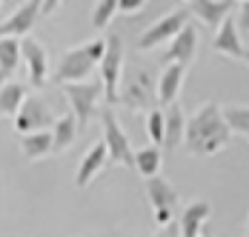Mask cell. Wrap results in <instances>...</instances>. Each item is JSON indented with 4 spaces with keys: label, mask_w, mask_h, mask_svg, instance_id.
<instances>
[{
    "label": "cell",
    "mask_w": 249,
    "mask_h": 237,
    "mask_svg": "<svg viewBox=\"0 0 249 237\" xmlns=\"http://www.w3.org/2000/svg\"><path fill=\"white\" fill-rule=\"evenodd\" d=\"M189 15H195L206 29H218L226 15H232L235 0H186Z\"/></svg>",
    "instance_id": "14"
},
{
    "label": "cell",
    "mask_w": 249,
    "mask_h": 237,
    "mask_svg": "<svg viewBox=\"0 0 249 237\" xmlns=\"http://www.w3.org/2000/svg\"><path fill=\"white\" fill-rule=\"evenodd\" d=\"M106 51V40L98 37V40H89L83 46H75V49H66L63 57L57 60V69H54V83H72V80H86L95 66L100 63Z\"/></svg>",
    "instance_id": "2"
},
{
    "label": "cell",
    "mask_w": 249,
    "mask_h": 237,
    "mask_svg": "<svg viewBox=\"0 0 249 237\" xmlns=\"http://www.w3.org/2000/svg\"><path fill=\"white\" fill-rule=\"evenodd\" d=\"M23 100H26V86L23 83L3 80V86H0V115H3V118H15Z\"/></svg>",
    "instance_id": "23"
},
{
    "label": "cell",
    "mask_w": 249,
    "mask_h": 237,
    "mask_svg": "<svg viewBox=\"0 0 249 237\" xmlns=\"http://www.w3.org/2000/svg\"><path fill=\"white\" fill-rule=\"evenodd\" d=\"M189 17H192L189 9H175L169 15H163L160 20H155V23L138 37V49H141V51H149V49H158V46H163V43H169L175 34L189 23Z\"/></svg>",
    "instance_id": "8"
},
{
    "label": "cell",
    "mask_w": 249,
    "mask_h": 237,
    "mask_svg": "<svg viewBox=\"0 0 249 237\" xmlns=\"http://www.w3.org/2000/svg\"><path fill=\"white\" fill-rule=\"evenodd\" d=\"M158 100L155 92V80L146 69H135L129 74H121V86H118V103H124L132 112H149Z\"/></svg>",
    "instance_id": "3"
},
{
    "label": "cell",
    "mask_w": 249,
    "mask_h": 237,
    "mask_svg": "<svg viewBox=\"0 0 249 237\" xmlns=\"http://www.w3.org/2000/svg\"><path fill=\"white\" fill-rule=\"evenodd\" d=\"M232 137V129L226 126L224 112L215 100L203 103L192 118H186V129H183V146L189 154L195 157H212Z\"/></svg>",
    "instance_id": "1"
},
{
    "label": "cell",
    "mask_w": 249,
    "mask_h": 237,
    "mask_svg": "<svg viewBox=\"0 0 249 237\" xmlns=\"http://www.w3.org/2000/svg\"><path fill=\"white\" fill-rule=\"evenodd\" d=\"M60 3H63V0H40V15H52V12H57Z\"/></svg>",
    "instance_id": "29"
},
{
    "label": "cell",
    "mask_w": 249,
    "mask_h": 237,
    "mask_svg": "<svg viewBox=\"0 0 249 237\" xmlns=\"http://www.w3.org/2000/svg\"><path fill=\"white\" fill-rule=\"evenodd\" d=\"M60 89H63V95L69 100V109H72V115L77 118L80 123V129L89 123V120L98 115V103L100 97H103V86L98 83H89V80H72V83H60Z\"/></svg>",
    "instance_id": "5"
},
{
    "label": "cell",
    "mask_w": 249,
    "mask_h": 237,
    "mask_svg": "<svg viewBox=\"0 0 249 237\" xmlns=\"http://www.w3.org/2000/svg\"><path fill=\"white\" fill-rule=\"evenodd\" d=\"M100 126H103V146H106L109 163H115V166H132L135 149H132L129 135L124 132V126L118 123L115 112H112L109 106L100 112Z\"/></svg>",
    "instance_id": "6"
},
{
    "label": "cell",
    "mask_w": 249,
    "mask_h": 237,
    "mask_svg": "<svg viewBox=\"0 0 249 237\" xmlns=\"http://www.w3.org/2000/svg\"><path fill=\"white\" fill-rule=\"evenodd\" d=\"M20 152L26 160H40L52 154V132L37 129V132H23L20 135Z\"/></svg>",
    "instance_id": "21"
},
{
    "label": "cell",
    "mask_w": 249,
    "mask_h": 237,
    "mask_svg": "<svg viewBox=\"0 0 249 237\" xmlns=\"http://www.w3.org/2000/svg\"><path fill=\"white\" fill-rule=\"evenodd\" d=\"M100 86H103V100L106 106L118 103V86H121V74H124V40L118 34L106 37V51L100 57Z\"/></svg>",
    "instance_id": "4"
},
{
    "label": "cell",
    "mask_w": 249,
    "mask_h": 237,
    "mask_svg": "<svg viewBox=\"0 0 249 237\" xmlns=\"http://www.w3.org/2000/svg\"><path fill=\"white\" fill-rule=\"evenodd\" d=\"M146 197H149L152 212H155V223H158L160 229H163L169 220H175V209H178L180 197H178L175 186L166 177H160V174L146 177Z\"/></svg>",
    "instance_id": "7"
},
{
    "label": "cell",
    "mask_w": 249,
    "mask_h": 237,
    "mask_svg": "<svg viewBox=\"0 0 249 237\" xmlns=\"http://www.w3.org/2000/svg\"><path fill=\"white\" fill-rule=\"evenodd\" d=\"M20 66V37L0 34V83L9 80Z\"/></svg>",
    "instance_id": "20"
},
{
    "label": "cell",
    "mask_w": 249,
    "mask_h": 237,
    "mask_svg": "<svg viewBox=\"0 0 249 237\" xmlns=\"http://www.w3.org/2000/svg\"><path fill=\"white\" fill-rule=\"evenodd\" d=\"M247 235H249V223H247Z\"/></svg>",
    "instance_id": "31"
},
{
    "label": "cell",
    "mask_w": 249,
    "mask_h": 237,
    "mask_svg": "<svg viewBox=\"0 0 249 237\" xmlns=\"http://www.w3.org/2000/svg\"><path fill=\"white\" fill-rule=\"evenodd\" d=\"M143 6H146V0H118V12H124V15H135Z\"/></svg>",
    "instance_id": "28"
},
{
    "label": "cell",
    "mask_w": 249,
    "mask_h": 237,
    "mask_svg": "<svg viewBox=\"0 0 249 237\" xmlns=\"http://www.w3.org/2000/svg\"><path fill=\"white\" fill-rule=\"evenodd\" d=\"M40 17V0H23L6 20H0V34H15V37H26Z\"/></svg>",
    "instance_id": "11"
},
{
    "label": "cell",
    "mask_w": 249,
    "mask_h": 237,
    "mask_svg": "<svg viewBox=\"0 0 249 237\" xmlns=\"http://www.w3.org/2000/svg\"><path fill=\"white\" fill-rule=\"evenodd\" d=\"M20 63L26 66L29 86L43 89L46 80H49V54H46V46L40 40H35V37H23L20 40Z\"/></svg>",
    "instance_id": "9"
},
{
    "label": "cell",
    "mask_w": 249,
    "mask_h": 237,
    "mask_svg": "<svg viewBox=\"0 0 249 237\" xmlns=\"http://www.w3.org/2000/svg\"><path fill=\"white\" fill-rule=\"evenodd\" d=\"M77 132H80V123L77 118L69 112V115H60L54 120V129H52V152H66L72 149V143L77 140Z\"/></svg>",
    "instance_id": "19"
},
{
    "label": "cell",
    "mask_w": 249,
    "mask_h": 237,
    "mask_svg": "<svg viewBox=\"0 0 249 237\" xmlns=\"http://www.w3.org/2000/svg\"><path fill=\"white\" fill-rule=\"evenodd\" d=\"M183 129H186V115H183V106L172 100L163 112V149L175 152L180 143H183Z\"/></svg>",
    "instance_id": "17"
},
{
    "label": "cell",
    "mask_w": 249,
    "mask_h": 237,
    "mask_svg": "<svg viewBox=\"0 0 249 237\" xmlns=\"http://www.w3.org/2000/svg\"><path fill=\"white\" fill-rule=\"evenodd\" d=\"M15 132L23 135V132H37V129H46L52 123V112L49 103L37 95H26V100L20 103L18 115H15Z\"/></svg>",
    "instance_id": "10"
},
{
    "label": "cell",
    "mask_w": 249,
    "mask_h": 237,
    "mask_svg": "<svg viewBox=\"0 0 249 237\" xmlns=\"http://www.w3.org/2000/svg\"><path fill=\"white\" fill-rule=\"evenodd\" d=\"M241 60H244V63L249 66V49H244V54H241Z\"/></svg>",
    "instance_id": "30"
},
{
    "label": "cell",
    "mask_w": 249,
    "mask_h": 237,
    "mask_svg": "<svg viewBox=\"0 0 249 237\" xmlns=\"http://www.w3.org/2000/svg\"><path fill=\"white\" fill-rule=\"evenodd\" d=\"M183 80H186V66L183 63H166V69L160 71V77L155 83L158 103L160 106H169L172 100H178L180 89H183Z\"/></svg>",
    "instance_id": "15"
},
{
    "label": "cell",
    "mask_w": 249,
    "mask_h": 237,
    "mask_svg": "<svg viewBox=\"0 0 249 237\" xmlns=\"http://www.w3.org/2000/svg\"><path fill=\"white\" fill-rule=\"evenodd\" d=\"M195 51H198V29L192 23H186L169 40V49L163 51V63H183V66H189L195 60Z\"/></svg>",
    "instance_id": "12"
},
{
    "label": "cell",
    "mask_w": 249,
    "mask_h": 237,
    "mask_svg": "<svg viewBox=\"0 0 249 237\" xmlns=\"http://www.w3.org/2000/svg\"><path fill=\"white\" fill-rule=\"evenodd\" d=\"M235 23H238V32L249 34V0H241V9H238V17H235Z\"/></svg>",
    "instance_id": "27"
},
{
    "label": "cell",
    "mask_w": 249,
    "mask_h": 237,
    "mask_svg": "<svg viewBox=\"0 0 249 237\" xmlns=\"http://www.w3.org/2000/svg\"><path fill=\"white\" fill-rule=\"evenodd\" d=\"M212 46L218 54H224V57H232V60H241V54H244V40H241V32H238V23H235V17L232 15H226L221 26L215 29V40H212Z\"/></svg>",
    "instance_id": "13"
},
{
    "label": "cell",
    "mask_w": 249,
    "mask_h": 237,
    "mask_svg": "<svg viewBox=\"0 0 249 237\" xmlns=\"http://www.w3.org/2000/svg\"><path fill=\"white\" fill-rule=\"evenodd\" d=\"M209 214H212V206H209L206 200H192V203H186L183 212H180V223H178V226H180V235L183 237L203 235V226H206Z\"/></svg>",
    "instance_id": "18"
},
{
    "label": "cell",
    "mask_w": 249,
    "mask_h": 237,
    "mask_svg": "<svg viewBox=\"0 0 249 237\" xmlns=\"http://www.w3.org/2000/svg\"><path fill=\"white\" fill-rule=\"evenodd\" d=\"M247 137H249V135H247Z\"/></svg>",
    "instance_id": "33"
},
{
    "label": "cell",
    "mask_w": 249,
    "mask_h": 237,
    "mask_svg": "<svg viewBox=\"0 0 249 237\" xmlns=\"http://www.w3.org/2000/svg\"><path fill=\"white\" fill-rule=\"evenodd\" d=\"M221 112H224V120L232 132L249 135V106H226Z\"/></svg>",
    "instance_id": "24"
},
{
    "label": "cell",
    "mask_w": 249,
    "mask_h": 237,
    "mask_svg": "<svg viewBox=\"0 0 249 237\" xmlns=\"http://www.w3.org/2000/svg\"><path fill=\"white\" fill-rule=\"evenodd\" d=\"M106 163H109V154H106V146L100 140L83 154V160H80V166H77V171H75V186L77 189H86L100 171L106 169Z\"/></svg>",
    "instance_id": "16"
},
{
    "label": "cell",
    "mask_w": 249,
    "mask_h": 237,
    "mask_svg": "<svg viewBox=\"0 0 249 237\" xmlns=\"http://www.w3.org/2000/svg\"><path fill=\"white\" fill-rule=\"evenodd\" d=\"M118 15V0H98L92 9V29L103 32L106 26L112 23V17Z\"/></svg>",
    "instance_id": "25"
},
{
    "label": "cell",
    "mask_w": 249,
    "mask_h": 237,
    "mask_svg": "<svg viewBox=\"0 0 249 237\" xmlns=\"http://www.w3.org/2000/svg\"><path fill=\"white\" fill-rule=\"evenodd\" d=\"M160 163H163V154H160V146L152 143V146H143L135 152V160H132V169L143 177H152V174H160Z\"/></svg>",
    "instance_id": "22"
},
{
    "label": "cell",
    "mask_w": 249,
    "mask_h": 237,
    "mask_svg": "<svg viewBox=\"0 0 249 237\" xmlns=\"http://www.w3.org/2000/svg\"><path fill=\"white\" fill-rule=\"evenodd\" d=\"M0 3H3V0H0Z\"/></svg>",
    "instance_id": "32"
},
{
    "label": "cell",
    "mask_w": 249,
    "mask_h": 237,
    "mask_svg": "<svg viewBox=\"0 0 249 237\" xmlns=\"http://www.w3.org/2000/svg\"><path fill=\"white\" fill-rule=\"evenodd\" d=\"M146 132H149V140L163 146V109H155L152 106L146 112Z\"/></svg>",
    "instance_id": "26"
}]
</instances>
